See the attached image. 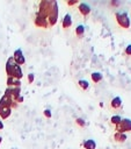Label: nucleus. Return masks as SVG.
I'll list each match as a JSON object with an SVG mask.
<instances>
[{"label": "nucleus", "mask_w": 131, "mask_h": 149, "mask_svg": "<svg viewBox=\"0 0 131 149\" xmlns=\"http://www.w3.org/2000/svg\"><path fill=\"white\" fill-rule=\"evenodd\" d=\"M5 70H6L7 77H12V78H15V79H19V80H21L22 77H23V71H22L21 66L17 65V64L14 62V59H13L12 56L7 59Z\"/></svg>", "instance_id": "obj_1"}, {"label": "nucleus", "mask_w": 131, "mask_h": 149, "mask_svg": "<svg viewBox=\"0 0 131 149\" xmlns=\"http://www.w3.org/2000/svg\"><path fill=\"white\" fill-rule=\"evenodd\" d=\"M58 15H59V7H58V2L56 0H52L51 2V8H50V13L48 16V22H49V27H53L57 21H58Z\"/></svg>", "instance_id": "obj_2"}, {"label": "nucleus", "mask_w": 131, "mask_h": 149, "mask_svg": "<svg viewBox=\"0 0 131 149\" xmlns=\"http://www.w3.org/2000/svg\"><path fill=\"white\" fill-rule=\"evenodd\" d=\"M115 19H116L117 24L121 28H123V29H129L130 28L131 21H130V17H129L126 12H116L115 13Z\"/></svg>", "instance_id": "obj_3"}, {"label": "nucleus", "mask_w": 131, "mask_h": 149, "mask_svg": "<svg viewBox=\"0 0 131 149\" xmlns=\"http://www.w3.org/2000/svg\"><path fill=\"white\" fill-rule=\"evenodd\" d=\"M3 94L10 97L17 104H21L23 101V97L21 95V87H7Z\"/></svg>", "instance_id": "obj_4"}, {"label": "nucleus", "mask_w": 131, "mask_h": 149, "mask_svg": "<svg viewBox=\"0 0 131 149\" xmlns=\"http://www.w3.org/2000/svg\"><path fill=\"white\" fill-rule=\"evenodd\" d=\"M51 2H52V0H42L38 5V10L36 13V15H39V16L48 19L49 13H50V8H51Z\"/></svg>", "instance_id": "obj_5"}, {"label": "nucleus", "mask_w": 131, "mask_h": 149, "mask_svg": "<svg viewBox=\"0 0 131 149\" xmlns=\"http://www.w3.org/2000/svg\"><path fill=\"white\" fill-rule=\"evenodd\" d=\"M115 132H118V133H128V132H131V119L129 118H123L121 120V122L115 127Z\"/></svg>", "instance_id": "obj_6"}, {"label": "nucleus", "mask_w": 131, "mask_h": 149, "mask_svg": "<svg viewBox=\"0 0 131 149\" xmlns=\"http://www.w3.org/2000/svg\"><path fill=\"white\" fill-rule=\"evenodd\" d=\"M13 59H14V62L17 64V65H23L24 63H26V57H24V55H23V51L21 50V49H16L15 51H14V54H13Z\"/></svg>", "instance_id": "obj_7"}, {"label": "nucleus", "mask_w": 131, "mask_h": 149, "mask_svg": "<svg viewBox=\"0 0 131 149\" xmlns=\"http://www.w3.org/2000/svg\"><path fill=\"white\" fill-rule=\"evenodd\" d=\"M34 23L36 27H39V28H49V22H48V19L43 17V16H39V15H36L35 16V20H34Z\"/></svg>", "instance_id": "obj_8"}, {"label": "nucleus", "mask_w": 131, "mask_h": 149, "mask_svg": "<svg viewBox=\"0 0 131 149\" xmlns=\"http://www.w3.org/2000/svg\"><path fill=\"white\" fill-rule=\"evenodd\" d=\"M10 114H12V108L9 106L0 104V118H1V120L8 119L10 116Z\"/></svg>", "instance_id": "obj_9"}, {"label": "nucleus", "mask_w": 131, "mask_h": 149, "mask_svg": "<svg viewBox=\"0 0 131 149\" xmlns=\"http://www.w3.org/2000/svg\"><path fill=\"white\" fill-rule=\"evenodd\" d=\"M78 10L82 16H88L90 14V7L86 2H79L78 5Z\"/></svg>", "instance_id": "obj_10"}, {"label": "nucleus", "mask_w": 131, "mask_h": 149, "mask_svg": "<svg viewBox=\"0 0 131 149\" xmlns=\"http://www.w3.org/2000/svg\"><path fill=\"white\" fill-rule=\"evenodd\" d=\"M71 26H72V16L67 13V14H65L64 17H63L61 27H63V29H68Z\"/></svg>", "instance_id": "obj_11"}, {"label": "nucleus", "mask_w": 131, "mask_h": 149, "mask_svg": "<svg viewBox=\"0 0 131 149\" xmlns=\"http://www.w3.org/2000/svg\"><path fill=\"white\" fill-rule=\"evenodd\" d=\"M122 104L123 102H122V99L119 97H114L110 101V107L112 109H119L122 107Z\"/></svg>", "instance_id": "obj_12"}, {"label": "nucleus", "mask_w": 131, "mask_h": 149, "mask_svg": "<svg viewBox=\"0 0 131 149\" xmlns=\"http://www.w3.org/2000/svg\"><path fill=\"white\" fill-rule=\"evenodd\" d=\"M126 139H128V136L124 133H118V132L114 133V141L117 143H124L126 141Z\"/></svg>", "instance_id": "obj_13"}, {"label": "nucleus", "mask_w": 131, "mask_h": 149, "mask_svg": "<svg viewBox=\"0 0 131 149\" xmlns=\"http://www.w3.org/2000/svg\"><path fill=\"white\" fill-rule=\"evenodd\" d=\"M6 83H7L8 87H21V80L12 78V77H7Z\"/></svg>", "instance_id": "obj_14"}, {"label": "nucleus", "mask_w": 131, "mask_h": 149, "mask_svg": "<svg viewBox=\"0 0 131 149\" xmlns=\"http://www.w3.org/2000/svg\"><path fill=\"white\" fill-rule=\"evenodd\" d=\"M82 147L83 149H96V142L92 139H88L82 142Z\"/></svg>", "instance_id": "obj_15"}, {"label": "nucleus", "mask_w": 131, "mask_h": 149, "mask_svg": "<svg viewBox=\"0 0 131 149\" xmlns=\"http://www.w3.org/2000/svg\"><path fill=\"white\" fill-rule=\"evenodd\" d=\"M90 78H92V81H93V83L97 84V83H100V81L103 79V76H102L101 72H93V73L90 74Z\"/></svg>", "instance_id": "obj_16"}, {"label": "nucleus", "mask_w": 131, "mask_h": 149, "mask_svg": "<svg viewBox=\"0 0 131 149\" xmlns=\"http://www.w3.org/2000/svg\"><path fill=\"white\" fill-rule=\"evenodd\" d=\"M78 86H79L82 91H86V90H88V87H89V83H88L86 79H79V80H78Z\"/></svg>", "instance_id": "obj_17"}, {"label": "nucleus", "mask_w": 131, "mask_h": 149, "mask_svg": "<svg viewBox=\"0 0 131 149\" xmlns=\"http://www.w3.org/2000/svg\"><path fill=\"white\" fill-rule=\"evenodd\" d=\"M74 33H75V35H77L78 37H82L83 34H85V27H83V24H79V26H77Z\"/></svg>", "instance_id": "obj_18"}, {"label": "nucleus", "mask_w": 131, "mask_h": 149, "mask_svg": "<svg viewBox=\"0 0 131 149\" xmlns=\"http://www.w3.org/2000/svg\"><path fill=\"white\" fill-rule=\"evenodd\" d=\"M121 120H122V118H121L119 115H112V116L110 118V125L114 126V127H116V126L121 122Z\"/></svg>", "instance_id": "obj_19"}, {"label": "nucleus", "mask_w": 131, "mask_h": 149, "mask_svg": "<svg viewBox=\"0 0 131 149\" xmlns=\"http://www.w3.org/2000/svg\"><path fill=\"white\" fill-rule=\"evenodd\" d=\"M75 123H77L79 127H81V128H83V127L86 126V121H85L82 118H77V119H75Z\"/></svg>", "instance_id": "obj_20"}, {"label": "nucleus", "mask_w": 131, "mask_h": 149, "mask_svg": "<svg viewBox=\"0 0 131 149\" xmlns=\"http://www.w3.org/2000/svg\"><path fill=\"white\" fill-rule=\"evenodd\" d=\"M124 54H125L126 56H131V44H128V45L125 47V49H124Z\"/></svg>", "instance_id": "obj_21"}, {"label": "nucleus", "mask_w": 131, "mask_h": 149, "mask_svg": "<svg viewBox=\"0 0 131 149\" xmlns=\"http://www.w3.org/2000/svg\"><path fill=\"white\" fill-rule=\"evenodd\" d=\"M66 3H67V6H75V5H79V1L78 0H71V1H66Z\"/></svg>", "instance_id": "obj_22"}, {"label": "nucleus", "mask_w": 131, "mask_h": 149, "mask_svg": "<svg viewBox=\"0 0 131 149\" xmlns=\"http://www.w3.org/2000/svg\"><path fill=\"white\" fill-rule=\"evenodd\" d=\"M34 79H35L34 73H29V74H28V81H29V84H31V83L34 81Z\"/></svg>", "instance_id": "obj_23"}, {"label": "nucleus", "mask_w": 131, "mask_h": 149, "mask_svg": "<svg viewBox=\"0 0 131 149\" xmlns=\"http://www.w3.org/2000/svg\"><path fill=\"white\" fill-rule=\"evenodd\" d=\"M44 115L46 116V118H51V111L50 109H44Z\"/></svg>", "instance_id": "obj_24"}, {"label": "nucleus", "mask_w": 131, "mask_h": 149, "mask_svg": "<svg viewBox=\"0 0 131 149\" xmlns=\"http://www.w3.org/2000/svg\"><path fill=\"white\" fill-rule=\"evenodd\" d=\"M3 127H5V126H3V122H2V120L0 119V130H2V129H3Z\"/></svg>", "instance_id": "obj_25"}, {"label": "nucleus", "mask_w": 131, "mask_h": 149, "mask_svg": "<svg viewBox=\"0 0 131 149\" xmlns=\"http://www.w3.org/2000/svg\"><path fill=\"white\" fill-rule=\"evenodd\" d=\"M1 142H2V137L0 136V146H1Z\"/></svg>", "instance_id": "obj_26"}]
</instances>
